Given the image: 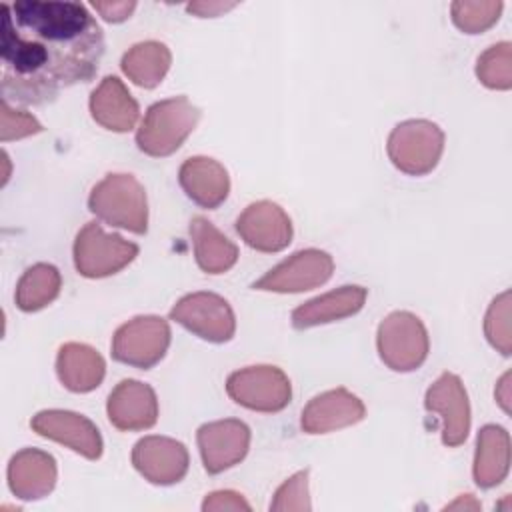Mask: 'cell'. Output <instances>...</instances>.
Segmentation results:
<instances>
[{
  "label": "cell",
  "mask_w": 512,
  "mask_h": 512,
  "mask_svg": "<svg viewBox=\"0 0 512 512\" xmlns=\"http://www.w3.org/2000/svg\"><path fill=\"white\" fill-rule=\"evenodd\" d=\"M386 152L400 172L424 176L440 162L444 152V132L430 120H404L392 128Z\"/></svg>",
  "instance_id": "obj_4"
},
{
  "label": "cell",
  "mask_w": 512,
  "mask_h": 512,
  "mask_svg": "<svg viewBox=\"0 0 512 512\" xmlns=\"http://www.w3.org/2000/svg\"><path fill=\"white\" fill-rule=\"evenodd\" d=\"M170 320L178 322L192 334L208 342H228L236 330V318L230 304L214 292H192L180 298Z\"/></svg>",
  "instance_id": "obj_9"
},
{
  "label": "cell",
  "mask_w": 512,
  "mask_h": 512,
  "mask_svg": "<svg viewBox=\"0 0 512 512\" xmlns=\"http://www.w3.org/2000/svg\"><path fill=\"white\" fill-rule=\"evenodd\" d=\"M484 334L488 342L504 356H510L512 350V332H510V292L504 290L488 306L484 318Z\"/></svg>",
  "instance_id": "obj_29"
},
{
  "label": "cell",
  "mask_w": 512,
  "mask_h": 512,
  "mask_svg": "<svg viewBox=\"0 0 512 512\" xmlns=\"http://www.w3.org/2000/svg\"><path fill=\"white\" fill-rule=\"evenodd\" d=\"M30 426L36 434L64 444L88 460L102 456V436L96 424L78 412L42 410L30 420Z\"/></svg>",
  "instance_id": "obj_15"
},
{
  "label": "cell",
  "mask_w": 512,
  "mask_h": 512,
  "mask_svg": "<svg viewBox=\"0 0 512 512\" xmlns=\"http://www.w3.org/2000/svg\"><path fill=\"white\" fill-rule=\"evenodd\" d=\"M56 374L62 386L70 392H90L98 388L106 374V364L100 352L88 344L66 342L56 356Z\"/></svg>",
  "instance_id": "obj_22"
},
{
  "label": "cell",
  "mask_w": 512,
  "mask_h": 512,
  "mask_svg": "<svg viewBox=\"0 0 512 512\" xmlns=\"http://www.w3.org/2000/svg\"><path fill=\"white\" fill-rule=\"evenodd\" d=\"M134 468L152 484L170 486L188 472V450L182 442L168 436H144L132 448Z\"/></svg>",
  "instance_id": "obj_14"
},
{
  "label": "cell",
  "mask_w": 512,
  "mask_h": 512,
  "mask_svg": "<svg viewBox=\"0 0 512 512\" xmlns=\"http://www.w3.org/2000/svg\"><path fill=\"white\" fill-rule=\"evenodd\" d=\"M478 80L492 90L512 88V44L498 42L484 50L476 62Z\"/></svg>",
  "instance_id": "obj_27"
},
{
  "label": "cell",
  "mask_w": 512,
  "mask_h": 512,
  "mask_svg": "<svg viewBox=\"0 0 512 512\" xmlns=\"http://www.w3.org/2000/svg\"><path fill=\"white\" fill-rule=\"evenodd\" d=\"M234 2H192L188 4V12L196 14L200 18H208V16H220L222 12L234 8Z\"/></svg>",
  "instance_id": "obj_34"
},
{
  "label": "cell",
  "mask_w": 512,
  "mask_h": 512,
  "mask_svg": "<svg viewBox=\"0 0 512 512\" xmlns=\"http://www.w3.org/2000/svg\"><path fill=\"white\" fill-rule=\"evenodd\" d=\"M202 464L208 474H220L244 460L250 448V428L236 418L202 424L196 432Z\"/></svg>",
  "instance_id": "obj_12"
},
{
  "label": "cell",
  "mask_w": 512,
  "mask_h": 512,
  "mask_svg": "<svg viewBox=\"0 0 512 512\" xmlns=\"http://www.w3.org/2000/svg\"><path fill=\"white\" fill-rule=\"evenodd\" d=\"M90 114L106 130L128 132L136 126L140 108L116 76H106L90 94Z\"/></svg>",
  "instance_id": "obj_21"
},
{
  "label": "cell",
  "mask_w": 512,
  "mask_h": 512,
  "mask_svg": "<svg viewBox=\"0 0 512 512\" xmlns=\"http://www.w3.org/2000/svg\"><path fill=\"white\" fill-rule=\"evenodd\" d=\"M172 54L166 44L158 40H146L134 44L122 56V72L140 88H156L170 70Z\"/></svg>",
  "instance_id": "obj_25"
},
{
  "label": "cell",
  "mask_w": 512,
  "mask_h": 512,
  "mask_svg": "<svg viewBox=\"0 0 512 512\" xmlns=\"http://www.w3.org/2000/svg\"><path fill=\"white\" fill-rule=\"evenodd\" d=\"M376 346L380 360L394 372H412L428 356L430 340L422 320L406 310L390 312L378 326Z\"/></svg>",
  "instance_id": "obj_5"
},
{
  "label": "cell",
  "mask_w": 512,
  "mask_h": 512,
  "mask_svg": "<svg viewBox=\"0 0 512 512\" xmlns=\"http://www.w3.org/2000/svg\"><path fill=\"white\" fill-rule=\"evenodd\" d=\"M504 4L494 0H458L452 2V22L464 34H480L494 26L500 18Z\"/></svg>",
  "instance_id": "obj_28"
},
{
  "label": "cell",
  "mask_w": 512,
  "mask_h": 512,
  "mask_svg": "<svg viewBox=\"0 0 512 512\" xmlns=\"http://www.w3.org/2000/svg\"><path fill=\"white\" fill-rule=\"evenodd\" d=\"M334 272V260L328 252L318 248H306L294 252L290 258L268 270L258 278L252 288L264 292L294 294L322 286Z\"/></svg>",
  "instance_id": "obj_10"
},
{
  "label": "cell",
  "mask_w": 512,
  "mask_h": 512,
  "mask_svg": "<svg viewBox=\"0 0 512 512\" xmlns=\"http://www.w3.org/2000/svg\"><path fill=\"white\" fill-rule=\"evenodd\" d=\"M366 416L362 400L346 388L314 396L302 410L300 426L306 434H326L360 422Z\"/></svg>",
  "instance_id": "obj_17"
},
{
  "label": "cell",
  "mask_w": 512,
  "mask_h": 512,
  "mask_svg": "<svg viewBox=\"0 0 512 512\" xmlns=\"http://www.w3.org/2000/svg\"><path fill=\"white\" fill-rule=\"evenodd\" d=\"M138 256V246L118 234H108L88 222L74 240V266L86 278H106L126 268Z\"/></svg>",
  "instance_id": "obj_6"
},
{
  "label": "cell",
  "mask_w": 512,
  "mask_h": 512,
  "mask_svg": "<svg viewBox=\"0 0 512 512\" xmlns=\"http://www.w3.org/2000/svg\"><path fill=\"white\" fill-rule=\"evenodd\" d=\"M56 478V460L44 450L24 448L10 458L8 486L20 500H40L48 496L56 486Z\"/></svg>",
  "instance_id": "obj_18"
},
{
  "label": "cell",
  "mask_w": 512,
  "mask_h": 512,
  "mask_svg": "<svg viewBox=\"0 0 512 512\" xmlns=\"http://www.w3.org/2000/svg\"><path fill=\"white\" fill-rule=\"evenodd\" d=\"M106 412L108 420L118 430H148L158 420L156 392L140 380H122L110 392Z\"/></svg>",
  "instance_id": "obj_16"
},
{
  "label": "cell",
  "mask_w": 512,
  "mask_h": 512,
  "mask_svg": "<svg viewBox=\"0 0 512 512\" xmlns=\"http://www.w3.org/2000/svg\"><path fill=\"white\" fill-rule=\"evenodd\" d=\"M252 506L244 500L242 494L234 492V490H216L210 492L204 502H202V510L204 512H220V510H250Z\"/></svg>",
  "instance_id": "obj_32"
},
{
  "label": "cell",
  "mask_w": 512,
  "mask_h": 512,
  "mask_svg": "<svg viewBox=\"0 0 512 512\" xmlns=\"http://www.w3.org/2000/svg\"><path fill=\"white\" fill-rule=\"evenodd\" d=\"M62 288V276L56 266L38 262L30 266L18 280L16 306L22 312H36L56 300Z\"/></svg>",
  "instance_id": "obj_26"
},
{
  "label": "cell",
  "mask_w": 512,
  "mask_h": 512,
  "mask_svg": "<svg viewBox=\"0 0 512 512\" xmlns=\"http://www.w3.org/2000/svg\"><path fill=\"white\" fill-rule=\"evenodd\" d=\"M310 494H308V470H300L292 474L274 494L270 502V510L274 512H304L310 510Z\"/></svg>",
  "instance_id": "obj_30"
},
{
  "label": "cell",
  "mask_w": 512,
  "mask_h": 512,
  "mask_svg": "<svg viewBox=\"0 0 512 512\" xmlns=\"http://www.w3.org/2000/svg\"><path fill=\"white\" fill-rule=\"evenodd\" d=\"M228 396L256 412H280L292 398V386L288 376L270 364L246 366L236 370L226 380Z\"/></svg>",
  "instance_id": "obj_7"
},
{
  "label": "cell",
  "mask_w": 512,
  "mask_h": 512,
  "mask_svg": "<svg viewBox=\"0 0 512 512\" xmlns=\"http://www.w3.org/2000/svg\"><path fill=\"white\" fill-rule=\"evenodd\" d=\"M170 346V326L160 316H136L112 336V358L148 370L158 364Z\"/></svg>",
  "instance_id": "obj_8"
},
{
  "label": "cell",
  "mask_w": 512,
  "mask_h": 512,
  "mask_svg": "<svg viewBox=\"0 0 512 512\" xmlns=\"http://www.w3.org/2000/svg\"><path fill=\"white\" fill-rule=\"evenodd\" d=\"M366 296H368V290L356 284L340 286L336 290L320 294L292 310V316H290L292 326L298 330H306V328H314L320 324L354 316L356 312L362 310Z\"/></svg>",
  "instance_id": "obj_20"
},
{
  "label": "cell",
  "mask_w": 512,
  "mask_h": 512,
  "mask_svg": "<svg viewBox=\"0 0 512 512\" xmlns=\"http://www.w3.org/2000/svg\"><path fill=\"white\" fill-rule=\"evenodd\" d=\"M178 182L186 196L202 208H218L230 192L226 168L208 156H192L182 162Z\"/></svg>",
  "instance_id": "obj_19"
},
{
  "label": "cell",
  "mask_w": 512,
  "mask_h": 512,
  "mask_svg": "<svg viewBox=\"0 0 512 512\" xmlns=\"http://www.w3.org/2000/svg\"><path fill=\"white\" fill-rule=\"evenodd\" d=\"M236 232L258 252H280L292 242L290 216L272 200H258L236 218Z\"/></svg>",
  "instance_id": "obj_13"
},
{
  "label": "cell",
  "mask_w": 512,
  "mask_h": 512,
  "mask_svg": "<svg viewBox=\"0 0 512 512\" xmlns=\"http://www.w3.org/2000/svg\"><path fill=\"white\" fill-rule=\"evenodd\" d=\"M446 508H450V510H454V508H472V510H478L480 504H478L476 500H472L470 494H464V496H460L456 502H452V504L446 506Z\"/></svg>",
  "instance_id": "obj_36"
},
{
  "label": "cell",
  "mask_w": 512,
  "mask_h": 512,
  "mask_svg": "<svg viewBox=\"0 0 512 512\" xmlns=\"http://www.w3.org/2000/svg\"><path fill=\"white\" fill-rule=\"evenodd\" d=\"M510 470V436L506 428L498 424H486L476 438L474 454V482L480 488H492L500 484Z\"/></svg>",
  "instance_id": "obj_23"
},
{
  "label": "cell",
  "mask_w": 512,
  "mask_h": 512,
  "mask_svg": "<svg viewBox=\"0 0 512 512\" xmlns=\"http://www.w3.org/2000/svg\"><path fill=\"white\" fill-rule=\"evenodd\" d=\"M190 238L194 256L206 274H224L238 260V248L228 240L212 222L202 216H194L190 222Z\"/></svg>",
  "instance_id": "obj_24"
},
{
  "label": "cell",
  "mask_w": 512,
  "mask_h": 512,
  "mask_svg": "<svg viewBox=\"0 0 512 512\" xmlns=\"http://www.w3.org/2000/svg\"><path fill=\"white\" fill-rule=\"evenodd\" d=\"M92 8L106 22H124L136 10V2H92Z\"/></svg>",
  "instance_id": "obj_33"
},
{
  "label": "cell",
  "mask_w": 512,
  "mask_h": 512,
  "mask_svg": "<svg viewBox=\"0 0 512 512\" xmlns=\"http://www.w3.org/2000/svg\"><path fill=\"white\" fill-rule=\"evenodd\" d=\"M424 406L428 412L438 414L442 422V442L450 448L460 446L470 432V402L462 380L444 372L426 390Z\"/></svg>",
  "instance_id": "obj_11"
},
{
  "label": "cell",
  "mask_w": 512,
  "mask_h": 512,
  "mask_svg": "<svg viewBox=\"0 0 512 512\" xmlns=\"http://www.w3.org/2000/svg\"><path fill=\"white\" fill-rule=\"evenodd\" d=\"M2 94L44 104L60 90L90 80L104 54V36L84 4L18 0L2 4Z\"/></svg>",
  "instance_id": "obj_1"
},
{
  "label": "cell",
  "mask_w": 512,
  "mask_h": 512,
  "mask_svg": "<svg viewBox=\"0 0 512 512\" xmlns=\"http://www.w3.org/2000/svg\"><path fill=\"white\" fill-rule=\"evenodd\" d=\"M200 120V108L186 96L154 102L136 132L138 148L154 158L170 156L190 136Z\"/></svg>",
  "instance_id": "obj_2"
},
{
  "label": "cell",
  "mask_w": 512,
  "mask_h": 512,
  "mask_svg": "<svg viewBox=\"0 0 512 512\" xmlns=\"http://www.w3.org/2000/svg\"><path fill=\"white\" fill-rule=\"evenodd\" d=\"M494 396H496V402L500 404V408L508 414L510 412V372L502 374V378L496 384Z\"/></svg>",
  "instance_id": "obj_35"
},
{
  "label": "cell",
  "mask_w": 512,
  "mask_h": 512,
  "mask_svg": "<svg viewBox=\"0 0 512 512\" xmlns=\"http://www.w3.org/2000/svg\"><path fill=\"white\" fill-rule=\"evenodd\" d=\"M42 132V124L28 112L12 108L6 100L0 104V138L2 142L20 140Z\"/></svg>",
  "instance_id": "obj_31"
},
{
  "label": "cell",
  "mask_w": 512,
  "mask_h": 512,
  "mask_svg": "<svg viewBox=\"0 0 512 512\" xmlns=\"http://www.w3.org/2000/svg\"><path fill=\"white\" fill-rule=\"evenodd\" d=\"M88 208L110 226L134 234H146L148 230L146 190L132 174H106L92 188Z\"/></svg>",
  "instance_id": "obj_3"
}]
</instances>
